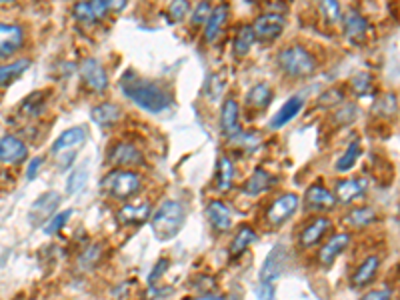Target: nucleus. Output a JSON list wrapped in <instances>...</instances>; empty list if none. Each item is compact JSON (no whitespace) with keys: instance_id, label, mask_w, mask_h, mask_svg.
Listing matches in <instances>:
<instances>
[{"instance_id":"nucleus-34","label":"nucleus","mask_w":400,"mask_h":300,"mask_svg":"<svg viewBox=\"0 0 400 300\" xmlns=\"http://www.w3.org/2000/svg\"><path fill=\"white\" fill-rule=\"evenodd\" d=\"M101 258H103V248L98 244H92V246L85 248L83 255L78 257V268L81 270H92L101 262Z\"/></svg>"},{"instance_id":"nucleus-44","label":"nucleus","mask_w":400,"mask_h":300,"mask_svg":"<svg viewBox=\"0 0 400 300\" xmlns=\"http://www.w3.org/2000/svg\"><path fill=\"white\" fill-rule=\"evenodd\" d=\"M92 8H94V14H96V21H103L106 17V12L110 10L108 8V0H90Z\"/></svg>"},{"instance_id":"nucleus-24","label":"nucleus","mask_w":400,"mask_h":300,"mask_svg":"<svg viewBox=\"0 0 400 300\" xmlns=\"http://www.w3.org/2000/svg\"><path fill=\"white\" fill-rule=\"evenodd\" d=\"M380 268V258L379 257H368L360 266L357 268V272L352 275V286L355 288H364V286H368L375 277H377V272H379Z\"/></svg>"},{"instance_id":"nucleus-21","label":"nucleus","mask_w":400,"mask_h":300,"mask_svg":"<svg viewBox=\"0 0 400 300\" xmlns=\"http://www.w3.org/2000/svg\"><path fill=\"white\" fill-rule=\"evenodd\" d=\"M302 107H304V100H302L300 96H293V98H288V100L280 107V110L274 114V118L271 120V127H273L274 130L286 127L293 118H296V116L300 114Z\"/></svg>"},{"instance_id":"nucleus-50","label":"nucleus","mask_w":400,"mask_h":300,"mask_svg":"<svg viewBox=\"0 0 400 300\" xmlns=\"http://www.w3.org/2000/svg\"><path fill=\"white\" fill-rule=\"evenodd\" d=\"M399 215H400V213H399Z\"/></svg>"},{"instance_id":"nucleus-41","label":"nucleus","mask_w":400,"mask_h":300,"mask_svg":"<svg viewBox=\"0 0 400 300\" xmlns=\"http://www.w3.org/2000/svg\"><path fill=\"white\" fill-rule=\"evenodd\" d=\"M170 266V260H167V258H160L158 262H156V266L150 270V275H148V282L150 284H156L158 280H160V277L169 270Z\"/></svg>"},{"instance_id":"nucleus-29","label":"nucleus","mask_w":400,"mask_h":300,"mask_svg":"<svg viewBox=\"0 0 400 300\" xmlns=\"http://www.w3.org/2000/svg\"><path fill=\"white\" fill-rule=\"evenodd\" d=\"M232 180H234V164L227 156H220L216 164V189L220 193H227L232 186Z\"/></svg>"},{"instance_id":"nucleus-7","label":"nucleus","mask_w":400,"mask_h":300,"mask_svg":"<svg viewBox=\"0 0 400 300\" xmlns=\"http://www.w3.org/2000/svg\"><path fill=\"white\" fill-rule=\"evenodd\" d=\"M284 17H280V14H262V17H258L253 24V32H254V39L256 41H260V43H274L280 34H282V30H284Z\"/></svg>"},{"instance_id":"nucleus-9","label":"nucleus","mask_w":400,"mask_h":300,"mask_svg":"<svg viewBox=\"0 0 400 300\" xmlns=\"http://www.w3.org/2000/svg\"><path fill=\"white\" fill-rule=\"evenodd\" d=\"M81 74L85 85L94 90V92H105L108 88V74H106L105 66L101 65V61L96 58H85L81 65Z\"/></svg>"},{"instance_id":"nucleus-16","label":"nucleus","mask_w":400,"mask_h":300,"mask_svg":"<svg viewBox=\"0 0 400 300\" xmlns=\"http://www.w3.org/2000/svg\"><path fill=\"white\" fill-rule=\"evenodd\" d=\"M207 216H209V222L216 233H229L232 226V213L231 208L220 202V200H212L207 208Z\"/></svg>"},{"instance_id":"nucleus-12","label":"nucleus","mask_w":400,"mask_h":300,"mask_svg":"<svg viewBox=\"0 0 400 300\" xmlns=\"http://www.w3.org/2000/svg\"><path fill=\"white\" fill-rule=\"evenodd\" d=\"M330 226H333V222H330L328 218H324V216L315 218L313 222H308V224L302 228V233H300V246H302V248L316 246V244L324 238V235L330 231Z\"/></svg>"},{"instance_id":"nucleus-37","label":"nucleus","mask_w":400,"mask_h":300,"mask_svg":"<svg viewBox=\"0 0 400 300\" xmlns=\"http://www.w3.org/2000/svg\"><path fill=\"white\" fill-rule=\"evenodd\" d=\"M72 17H74L78 22H83V24H92V22H96V14H94V8H92L90 0H81V2L74 6Z\"/></svg>"},{"instance_id":"nucleus-5","label":"nucleus","mask_w":400,"mask_h":300,"mask_svg":"<svg viewBox=\"0 0 400 300\" xmlns=\"http://www.w3.org/2000/svg\"><path fill=\"white\" fill-rule=\"evenodd\" d=\"M286 262H288V250L284 244H274L273 250L266 255L264 262H262V268H260V282H271L278 280L284 275V268H286Z\"/></svg>"},{"instance_id":"nucleus-10","label":"nucleus","mask_w":400,"mask_h":300,"mask_svg":"<svg viewBox=\"0 0 400 300\" xmlns=\"http://www.w3.org/2000/svg\"><path fill=\"white\" fill-rule=\"evenodd\" d=\"M108 160L112 167H140L145 162L143 152L130 142H118L110 149Z\"/></svg>"},{"instance_id":"nucleus-33","label":"nucleus","mask_w":400,"mask_h":300,"mask_svg":"<svg viewBox=\"0 0 400 300\" xmlns=\"http://www.w3.org/2000/svg\"><path fill=\"white\" fill-rule=\"evenodd\" d=\"M360 152H362V144H360V140H352L350 144H348V149L344 150V154L338 158L337 162V171L338 172H346L350 171L355 164H357L358 156H360Z\"/></svg>"},{"instance_id":"nucleus-35","label":"nucleus","mask_w":400,"mask_h":300,"mask_svg":"<svg viewBox=\"0 0 400 300\" xmlns=\"http://www.w3.org/2000/svg\"><path fill=\"white\" fill-rule=\"evenodd\" d=\"M86 182H88V171H86V167L83 164V167L74 169L72 174L68 176V182H66V193L78 194L86 186Z\"/></svg>"},{"instance_id":"nucleus-43","label":"nucleus","mask_w":400,"mask_h":300,"mask_svg":"<svg viewBox=\"0 0 400 300\" xmlns=\"http://www.w3.org/2000/svg\"><path fill=\"white\" fill-rule=\"evenodd\" d=\"M256 299L258 300H274V286L271 282H260L256 286Z\"/></svg>"},{"instance_id":"nucleus-22","label":"nucleus","mask_w":400,"mask_h":300,"mask_svg":"<svg viewBox=\"0 0 400 300\" xmlns=\"http://www.w3.org/2000/svg\"><path fill=\"white\" fill-rule=\"evenodd\" d=\"M227 21H229V8L224 4L216 6L211 12L207 24H204V39H207V43H214L222 34V28H224Z\"/></svg>"},{"instance_id":"nucleus-27","label":"nucleus","mask_w":400,"mask_h":300,"mask_svg":"<svg viewBox=\"0 0 400 300\" xmlns=\"http://www.w3.org/2000/svg\"><path fill=\"white\" fill-rule=\"evenodd\" d=\"M273 103V88L269 85H256L246 92V107L253 110H264Z\"/></svg>"},{"instance_id":"nucleus-17","label":"nucleus","mask_w":400,"mask_h":300,"mask_svg":"<svg viewBox=\"0 0 400 300\" xmlns=\"http://www.w3.org/2000/svg\"><path fill=\"white\" fill-rule=\"evenodd\" d=\"M366 189H368V182L362 180V178H346V180H340L337 184V200L342 202V204H350L357 198L364 196Z\"/></svg>"},{"instance_id":"nucleus-18","label":"nucleus","mask_w":400,"mask_h":300,"mask_svg":"<svg viewBox=\"0 0 400 300\" xmlns=\"http://www.w3.org/2000/svg\"><path fill=\"white\" fill-rule=\"evenodd\" d=\"M150 216V206L148 202H128L123 208H118L116 218L120 224L125 226H134V224H143Z\"/></svg>"},{"instance_id":"nucleus-15","label":"nucleus","mask_w":400,"mask_h":300,"mask_svg":"<svg viewBox=\"0 0 400 300\" xmlns=\"http://www.w3.org/2000/svg\"><path fill=\"white\" fill-rule=\"evenodd\" d=\"M220 129L227 138H236L242 130L238 122V103L234 98H227L220 110Z\"/></svg>"},{"instance_id":"nucleus-38","label":"nucleus","mask_w":400,"mask_h":300,"mask_svg":"<svg viewBox=\"0 0 400 300\" xmlns=\"http://www.w3.org/2000/svg\"><path fill=\"white\" fill-rule=\"evenodd\" d=\"M190 12L189 0H172L169 6V17L174 22H182Z\"/></svg>"},{"instance_id":"nucleus-47","label":"nucleus","mask_w":400,"mask_h":300,"mask_svg":"<svg viewBox=\"0 0 400 300\" xmlns=\"http://www.w3.org/2000/svg\"><path fill=\"white\" fill-rule=\"evenodd\" d=\"M127 6V0H108V8L114 12H120Z\"/></svg>"},{"instance_id":"nucleus-32","label":"nucleus","mask_w":400,"mask_h":300,"mask_svg":"<svg viewBox=\"0 0 400 300\" xmlns=\"http://www.w3.org/2000/svg\"><path fill=\"white\" fill-rule=\"evenodd\" d=\"M377 220V211L370 208V206H360L355 208L346 215V224L355 226V228H362V226H368Z\"/></svg>"},{"instance_id":"nucleus-2","label":"nucleus","mask_w":400,"mask_h":300,"mask_svg":"<svg viewBox=\"0 0 400 300\" xmlns=\"http://www.w3.org/2000/svg\"><path fill=\"white\" fill-rule=\"evenodd\" d=\"M187 222V211L178 200H165L152 215V235L158 240H172Z\"/></svg>"},{"instance_id":"nucleus-28","label":"nucleus","mask_w":400,"mask_h":300,"mask_svg":"<svg viewBox=\"0 0 400 300\" xmlns=\"http://www.w3.org/2000/svg\"><path fill=\"white\" fill-rule=\"evenodd\" d=\"M28 66H30V61H28V58H22V61H17V63L0 66V88L12 85L17 78H21L22 74L28 70Z\"/></svg>"},{"instance_id":"nucleus-4","label":"nucleus","mask_w":400,"mask_h":300,"mask_svg":"<svg viewBox=\"0 0 400 300\" xmlns=\"http://www.w3.org/2000/svg\"><path fill=\"white\" fill-rule=\"evenodd\" d=\"M143 189V178L132 171H116L108 172L101 180V191L108 194L114 200H128Z\"/></svg>"},{"instance_id":"nucleus-14","label":"nucleus","mask_w":400,"mask_h":300,"mask_svg":"<svg viewBox=\"0 0 400 300\" xmlns=\"http://www.w3.org/2000/svg\"><path fill=\"white\" fill-rule=\"evenodd\" d=\"M348 244H350V235L348 233H340V235L328 238V242H324V246L318 253V262L322 266H330L337 260L338 255H342L346 250Z\"/></svg>"},{"instance_id":"nucleus-39","label":"nucleus","mask_w":400,"mask_h":300,"mask_svg":"<svg viewBox=\"0 0 400 300\" xmlns=\"http://www.w3.org/2000/svg\"><path fill=\"white\" fill-rule=\"evenodd\" d=\"M70 215H72L70 211H64V213H59L56 216H52V218L46 222V226H44V233H46V235H56V233H61L64 224L68 222Z\"/></svg>"},{"instance_id":"nucleus-40","label":"nucleus","mask_w":400,"mask_h":300,"mask_svg":"<svg viewBox=\"0 0 400 300\" xmlns=\"http://www.w3.org/2000/svg\"><path fill=\"white\" fill-rule=\"evenodd\" d=\"M211 4L207 2V0H202L198 6H196V10L192 12V19H190V22H192V26H200V24H207V21H209V17H211Z\"/></svg>"},{"instance_id":"nucleus-48","label":"nucleus","mask_w":400,"mask_h":300,"mask_svg":"<svg viewBox=\"0 0 400 300\" xmlns=\"http://www.w3.org/2000/svg\"><path fill=\"white\" fill-rule=\"evenodd\" d=\"M190 300H224L220 294H214V292H209V294H200V297H194Z\"/></svg>"},{"instance_id":"nucleus-26","label":"nucleus","mask_w":400,"mask_h":300,"mask_svg":"<svg viewBox=\"0 0 400 300\" xmlns=\"http://www.w3.org/2000/svg\"><path fill=\"white\" fill-rule=\"evenodd\" d=\"M85 140H86L85 129L76 127V129L64 130L63 134L56 138V142L52 144V152H54V154H61V152H64L66 149H76V147H81Z\"/></svg>"},{"instance_id":"nucleus-31","label":"nucleus","mask_w":400,"mask_h":300,"mask_svg":"<svg viewBox=\"0 0 400 300\" xmlns=\"http://www.w3.org/2000/svg\"><path fill=\"white\" fill-rule=\"evenodd\" d=\"M254 240H256V235H254L253 228H251V226H240V228L236 231V235L232 236L231 257H240V255L253 244Z\"/></svg>"},{"instance_id":"nucleus-19","label":"nucleus","mask_w":400,"mask_h":300,"mask_svg":"<svg viewBox=\"0 0 400 300\" xmlns=\"http://www.w3.org/2000/svg\"><path fill=\"white\" fill-rule=\"evenodd\" d=\"M304 200H306V206L315 211H330L337 204V198L322 184H313L304 194Z\"/></svg>"},{"instance_id":"nucleus-46","label":"nucleus","mask_w":400,"mask_h":300,"mask_svg":"<svg viewBox=\"0 0 400 300\" xmlns=\"http://www.w3.org/2000/svg\"><path fill=\"white\" fill-rule=\"evenodd\" d=\"M41 167H43V158H41V156L32 158V160L28 162V169H26V178L32 180V178L36 176V172L41 171Z\"/></svg>"},{"instance_id":"nucleus-13","label":"nucleus","mask_w":400,"mask_h":300,"mask_svg":"<svg viewBox=\"0 0 400 300\" xmlns=\"http://www.w3.org/2000/svg\"><path fill=\"white\" fill-rule=\"evenodd\" d=\"M26 144L17 136H2L0 138V162L2 164H19L26 158Z\"/></svg>"},{"instance_id":"nucleus-23","label":"nucleus","mask_w":400,"mask_h":300,"mask_svg":"<svg viewBox=\"0 0 400 300\" xmlns=\"http://www.w3.org/2000/svg\"><path fill=\"white\" fill-rule=\"evenodd\" d=\"M344 34L350 43H362L368 34V22L358 12H348L344 17Z\"/></svg>"},{"instance_id":"nucleus-8","label":"nucleus","mask_w":400,"mask_h":300,"mask_svg":"<svg viewBox=\"0 0 400 300\" xmlns=\"http://www.w3.org/2000/svg\"><path fill=\"white\" fill-rule=\"evenodd\" d=\"M59 204H61V194L54 193V191H48V193H44L43 196H39V198L34 200V204L30 206V213H28L30 224L39 226L41 222L50 220V216L56 213Z\"/></svg>"},{"instance_id":"nucleus-11","label":"nucleus","mask_w":400,"mask_h":300,"mask_svg":"<svg viewBox=\"0 0 400 300\" xmlns=\"http://www.w3.org/2000/svg\"><path fill=\"white\" fill-rule=\"evenodd\" d=\"M24 43V30L19 24L0 22V58L17 52Z\"/></svg>"},{"instance_id":"nucleus-3","label":"nucleus","mask_w":400,"mask_h":300,"mask_svg":"<svg viewBox=\"0 0 400 300\" xmlns=\"http://www.w3.org/2000/svg\"><path fill=\"white\" fill-rule=\"evenodd\" d=\"M276 65L291 78H306L316 70L315 56L300 44L282 48L276 56Z\"/></svg>"},{"instance_id":"nucleus-45","label":"nucleus","mask_w":400,"mask_h":300,"mask_svg":"<svg viewBox=\"0 0 400 300\" xmlns=\"http://www.w3.org/2000/svg\"><path fill=\"white\" fill-rule=\"evenodd\" d=\"M360 300H392V294L390 290H370Z\"/></svg>"},{"instance_id":"nucleus-36","label":"nucleus","mask_w":400,"mask_h":300,"mask_svg":"<svg viewBox=\"0 0 400 300\" xmlns=\"http://www.w3.org/2000/svg\"><path fill=\"white\" fill-rule=\"evenodd\" d=\"M318 8L322 12V19L328 22V24L340 22L342 10H340V2L338 0H318Z\"/></svg>"},{"instance_id":"nucleus-49","label":"nucleus","mask_w":400,"mask_h":300,"mask_svg":"<svg viewBox=\"0 0 400 300\" xmlns=\"http://www.w3.org/2000/svg\"><path fill=\"white\" fill-rule=\"evenodd\" d=\"M8 2H14V0H0V4H8Z\"/></svg>"},{"instance_id":"nucleus-30","label":"nucleus","mask_w":400,"mask_h":300,"mask_svg":"<svg viewBox=\"0 0 400 300\" xmlns=\"http://www.w3.org/2000/svg\"><path fill=\"white\" fill-rule=\"evenodd\" d=\"M254 32H253V26H249V24H244V26H240L238 28V32H236V39H234V43H232V48H234V54L236 56H246L249 52H251V48H253L254 44Z\"/></svg>"},{"instance_id":"nucleus-20","label":"nucleus","mask_w":400,"mask_h":300,"mask_svg":"<svg viewBox=\"0 0 400 300\" xmlns=\"http://www.w3.org/2000/svg\"><path fill=\"white\" fill-rule=\"evenodd\" d=\"M120 116H123V110L114 103H103V105L92 108V112H90L92 122L103 127V129H108V127L116 125L120 120Z\"/></svg>"},{"instance_id":"nucleus-42","label":"nucleus","mask_w":400,"mask_h":300,"mask_svg":"<svg viewBox=\"0 0 400 300\" xmlns=\"http://www.w3.org/2000/svg\"><path fill=\"white\" fill-rule=\"evenodd\" d=\"M352 88H355V92L358 94H366L368 92V88H370V76L368 74H357L355 76V81H352Z\"/></svg>"},{"instance_id":"nucleus-25","label":"nucleus","mask_w":400,"mask_h":300,"mask_svg":"<svg viewBox=\"0 0 400 300\" xmlns=\"http://www.w3.org/2000/svg\"><path fill=\"white\" fill-rule=\"evenodd\" d=\"M274 178L273 174H269L266 171H254L253 176L244 182V194H249V196H258V194H264L271 186H274Z\"/></svg>"},{"instance_id":"nucleus-1","label":"nucleus","mask_w":400,"mask_h":300,"mask_svg":"<svg viewBox=\"0 0 400 300\" xmlns=\"http://www.w3.org/2000/svg\"><path fill=\"white\" fill-rule=\"evenodd\" d=\"M120 88L128 100H132L136 107H140L147 112L160 114L170 107V96L160 86L145 81V78H138L134 74H127Z\"/></svg>"},{"instance_id":"nucleus-6","label":"nucleus","mask_w":400,"mask_h":300,"mask_svg":"<svg viewBox=\"0 0 400 300\" xmlns=\"http://www.w3.org/2000/svg\"><path fill=\"white\" fill-rule=\"evenodd\" d=\"M298 204H300V198L293 193L282 194L278 196L276 200H273V204L269 206L266 211V220L271 226H280L284 224L288 218H293L296 211H298Z\"/></svg>"}]
</instances>
